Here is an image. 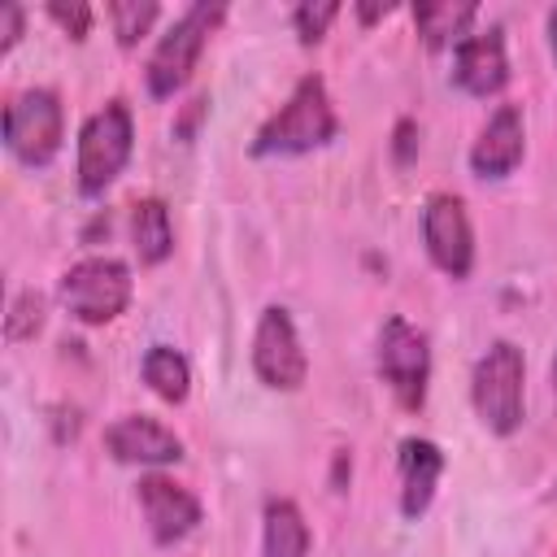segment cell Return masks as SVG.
Segmentation results:
<instances>
[{"mask_svg": "<svg viewBox=\"0 0 557 557\" xmlns=\"http://www.w3.org/2000/svg\"><path fill=\"white\" fill-rule=\"evenodd\" d=\"M339 135V117L335 104L326 96V83L318 74H305L287 104H278L274 117H265V126L252 135V157H296V152H313L322 144H331Z\"/></svg>", "mask_w": 557, "mask_h": 557, "instance_id": "cell-1", "label": "cell"}, {"mask_svg": "<svg viewBox=\"0 0 557 557\" xmlns=\"http://www.w3.org/2000/svg\"><path fill=\"white\" fill-rule=\"evenodd\" d=\"M470 400L492 435H513L527 418V361L513 339H496L470 374Z\"/></svg>", "mask_w": 557, "mask_h": 557, "instance_id": "cell-2", "label": "cell"}, {"mask_svg": "<svg viewBox=\"0 0 557 557\" xmlns=\"http://www.w3.org/2000/svg\"><path fill=\"white\" fill-rule=\"evenodd\" d=\"M222 17H226L222 4L200 0V4H187V9L170 22V30L157 39V48H152V57H148V70H144L148 96L170 100V96L191 78L196 61H200V52H205V44H209V35H213V26H218Z\"/></svg>", "mask_w": 557, "mask_h": 557, "instance_id": "cell-3", "label": "cell"}, {"mask_svg": "<svg viewBox=\"0 0 557 557\" xmlns=\"http://www.w3.org/2000/svg\"><path fill=\"white\" fill-rule=\"evenodd\" d=\"M135 148V117L126 100H109L96 109L83 131H78V191L83 196H104V187L126 170Z\"/></svg>", "mask_w": 557, "mask_h": 557, "instance_id": "cell-4", "label": "cell"}, {"mask_svg": "<svg viewBox=\"0 0 557 557\" xmlns=\"http://www.w3.org/2000/svg\"><path fill=\"white\" fill-rule=\"evenodd\" d=\"M135 292L131 265L117 257H83L61 274V305L83 326H104L117 313H126Z\"/></svg>", "mask_w": 557, "mask_h": 557, "instance_id": "cell-5", "label": "cell"}, {"mask_svg": "<svg viewBox=\"0 0 557 557\" xmlns=\"http://www.w3.org/2000/svg\"><path fill=\"white\" fill-rule=\"evenodd\" d=\"M4 148L22 165H48L65 139V109L52 87H26L4 104Z\"/></svg>", "mask_w": 557, "mask_h": 557, "instance_id": "cell-6", "label": "cell"}, {"mask_svg": "<svg viewBox=\"0 0 557 557\" xmlns=\"http://www.w3.org/2000/svg\"><path fill=\"white\" fill-rule=\"evenodd\" d=\"M374 366H379V379L387 383V392L396 396L400 409H422L426 405V383H431V348H426V335L392 313L383 326H379V348H374Z\"/></svg>", "mask_w": 557, "mask_h": 557, "instance_id": "cell-7", "label": "cell"}, {"mask_svg": "<svg viewBox=\"0 0 557 557\" xmlns=\"http://www.w3.org/2000/svg\"><path fill=\"white\" fill-rule=\"evenodd\" d=\"M252 370L274 392H296L309 379V352L283 305H265L252 331Z\"/></svg>", "mask_w": 557, "mask_h": 557, "instance_id": "cell-8", "label": "cell"}, {"mask_svg": "<svg viewBox=\"0 0 557 557\" xmlns=\"http://www.w3.org/2000/svg\"><path fill=\"white\" fill-rule=\"evenodd\" d=\"M422 244L426 257L448 274L466 278L474 270V226L466 213V200L453 191H435L422 205Z\"/></svg>", "mask_w": 557, "mask_h": 557, "instance_id": "cell-9", "label": "cell"}, {"mask_svg": "<svg viewBox=\"0 0 557 557\" xmlns=\"http://www.w3.org/2000/svg\"><path fill=\"white\" fill-rule=\"evenodd\" d=\"M135 496H139V509H144V522H148V535L157 544H178L183 535H191L205 518L200 500L174 483L170 474H139L135 483Z\"/></svg>", "mask_w": 557, "mask_h": 557, "instance_id": "cell-10", "label": "cell"}, {"mask_svg": "<svg viewBox=\"0 0 557 557\" xmlns=\"http://www.w3.org/2000/svg\"><path fill=\"white\" fill-rule=\"evenodd\" d=\"M104 448H109L113 461H126V466H174V461H183V440L148 413L113 418L104 426Z\"/></svg>", "mask_w": 557, "mask_h": 557, "instance_id": "cell-11", "label": "cell"}, {"mask_svg": "<svg viewBox=\"0 0 557 557\" xmlns=\"http://www.w3.org/2000/svg\"><path fill=\"white\" fill-rule=\"evenodd\" d=\"M453 83L470 96H496L509 83V57H505V30H470L453 48Z\"/></svg>", "mask_w": 557, "mask_h": 557, "instance_id": "cell-12", "label": "cell"}, {"mask_svg": "<svg viewBox=\"0 0 557 557\" xmlns=\"http://www.w3.org/2000/svg\"><path fill=\"white\" fill-rule=\"evenodd\" d=\"M527 157V117L518 104H496V113L483 122L474 148H470V170L479 178H509Z\"/></svg>", "mask_w": 557, "mask_h": 557, "instance_id": "cell-13", "label": "cell"}, {"mask_svg": "<svg viewBox=\"0 0 557 557\" xmlns=\"http://www.w3.org/2000/svg\"><path fill=\"white\" fill-rule=\"evenodd\" d=\"M396 466H400V513L418 522L435 500V487L444 474V448L426 435H405Z\"/></svg>", "mask_w": 557, "mask_h": 557, "instance_id": "cell-14", "label": "cell"}, {"mask_svg": "<svg viewBox=\"0 0 557 557\" xmlns=\"http://www.w3.org/2000/svg\"><path fill=\"white\" fill-rule=\"evenodd\" d=\"M261 557H309V522L296 500L270 496L261 518Z\"/></svg>", "mask_w": 557, "mask_h": 557, "instance_id": "cell-15", "label": "cell"}, {"mask_svg": "<svg viewBox=\"0 0 557 557\" xmlns=\"http://www.w3.org/2000/svg\"><path fill=\"white\" fill-rule=\"evenodd\" d=\"M131 244H135L144 265H161L174 252V226H170L165 200L148 196V200L135 205V213H131Z\"/></svg>", "mask_w": 557, "mask_h": 557, "instance_id": "cell-16", "label": "cell"}, {"mask_svg": "<svg viewBox=\"0 0 557 557\" xmlns=\"http://www.w3.org/2000/svg\"><path fill=\"white\" fill-rule=\"evenodd\" d=\"M139 374H144V383H148L165 405H183L187 392H191V366H187V357H183L178 348H170V344H152V348L144 352V361H139Z\"/></svg>", "mask_w": 557, "mask_h": 557, "instance_id": "cell-17", "label": "cell"}, {"mask_svg": "<svg viewBox=\"0 0 557 557\" xmlns=\"http://www.w3.org/2000/svg\"><path fill=\"white\" fill-rule=\"evenodd\" d=\"M474 13H479L474 4H413V22L426 48H448V44L457 48L470 35Z\"/></svg>", "mask_w": 557, "mask_h": 557, "instance_id": "cell-18", "label": "cell"}, {"mask_svg": "<svg viewBox=\"0 0 557 557\" xmlns=\"http://www.w3.org/2000/svg\"><path fill=\"white\" fill-rule=\"evenodd\" d=\"M157 0H113L109 4V22H113V35H117V44L122 48H135L144 35H148V26L157 22Z\"/></svg>", "mask_w": 557, "mask_h": 557, "instance_id": "cell-19", "label": "cell"}, {"mask_svg": "<svg viewBox=\"0 0 557 557\" xmlns=\"http://www.w3.org/2000/svg\"><path fill=\"white\" fill-rule=\"evenodd\" d=\"M44 326V296L39 292H17L9 318H4V335L9 339H30Z\"/></svg>", "mask_w": 557, "mask_h": 557, "instance_id": "cell-20", "label": "cell"}, {"mask_svg": "<svg viewBox=\"0 0 557 557\" xmlns=\"http://www.w3.org/2000/svg\"><path fill=\"white\" fill-rule=\"evenodd\" d=\"M335 17H339V4H331V0H322V4H296L292 9V26H296L300 44H318Z\"/></svg>", "mask_w": 557, "mask_h": 557, "instance_id": "cell-21", "label": "cell"}, {"mask_svg": "<svg viewBox=\"0 0 557 557\" xmlns=\"http://www.w3.org/2000/svg\"><path fill=\"white\" fill-rule=\"evenodd\" d=\"M48 17H52L70 39H83V35L91 30V9H87V4H61V0H52V4H48Z\"/></svg>", "mask_w": 557, "mask_h": 557, "instance_id": "cell-22", "label": "cell"}, {"mask_svg": "<svg viewBox=\"0 0 557 557\" xmlns=\"http://www.w3.org/2000/svg\"><path fill=\"white\" fill-rule=\"evenodd\" d=\"M0 22H4V39H0V52H9V48L22 39V26H26V13H22V4H4V9H0Z\"/></svg>", "mask_w": 557, "mask_h": 557, "instance_id": "cell-23", "label": "cell"}, {"mask_svg": "<svg viewBox=\"0 0 557 557\" xmlns=\"http://www.w3.org/2000/svg\"><path fill=\"white\" fill-rule=\"evenodd\" d=\"M409 135H413V122H400L396 126V139H400L396 144V161H409V152H413V139Z\"/></svg>", "mask_w": 557, "mask_h": 557, "instance_id": "cell-24", "label": "cell"}, {"mask_svg": "<svg viewBox=\"0 0 557 557\" xmlns=\"http://www.w3.org/2000/svg\"><path fill=\"white\" fill-rule=\"evenodd\" d=\"M548 48H553V57H557V4L548 9Z\"/></svg>", "mask_w": 557, "mask_h": 557, "instance_id": "cell-25", "label": "cell"}, {"mask_svg": "<svg viewBox=\"0 0 557 557\" xmlns=\"http://www.w3.org/2000/svg\"><path fill=\"white\" fill-rule=\"evenodd\" d=\"M357 13H361V22H374L379 13H387V4H383V9H370V4H366V9H357Z\"/></svg>", "mask_w": 557, "mask_h": 557, "instance_id": "cell-26", "label": "cell"}, {"mask_svg": "<svg viewBox=\"0 0 557 557\" xmlns=\"http://www.w3.org/2000/svg\"><path fill=\"white\" fill-rule=\"evenodd\" d=\"M548 374H553V396H557V357H553V370Z\"/></svg>", "mask_w": 557, "mask_h": 557, "instance_id": "cell-27", "label": "cell"}]
</instances>
